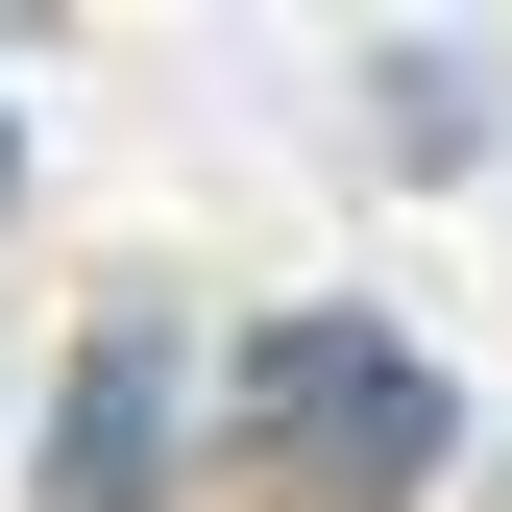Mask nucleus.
Wrapping results in <instances>:
<instances>
[{"mask_svg": "<svg viewBox=\"0 0 512 512\" xmlns=\"http://www.w3.org/2000/svg\"><path fill=\"white\" fill-rule=\"evenodd\" d=\"M196 439H220L269 512H415L439 464H464V391H439L415 317L293 293V317H244V342H196Z\"/></svg>", "mask_w": 512, "mask_h": 512, "instance_id": "f257e3e1", "label": "nucleus"}, {"mask_svg": "<svg viewBox=\"0 0 512 512\" xmlns=\"http://www.w3.org/2000/svg\"><path fill=\"white\" fill-rule=\"evenodd\" d=\"M196 488V293H98L49 342V439H25V512H171Z\"/></svg>", "mask_w": 512, "mask_h": 512, "instance_id": "f03ea898", "label": "nucleus"}, {"mask_svg": "<svg viewBox=\"0 0 512 512\" xmlns=\"http://www.w3.org/2000/svg\"><path fill=\"white\" fill-rule=\"evenodd\" d=\"M366 122H391L366 171H488V74L464 49H366Z\"/></svg>", "mask_w": 512, "mask_h": 512, "instance_id": "7ed1b4c3", "label": "nucleus"}, {"mask_svg": "<svg viewBox=\"0 0 512 512\" xmlns=\"http://www.w3.org/2000/svg\"><path fill=\"white\" fill-rule=\"evenodd\" d=\"M0 220H25V122H0Z\"/></svg>", "mask_w": 512, "mask_h": 512, "instance_id": "20e7f679", "label": "nucleus"}]
</instances>
